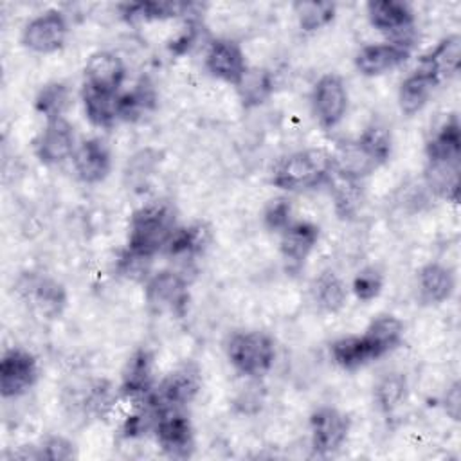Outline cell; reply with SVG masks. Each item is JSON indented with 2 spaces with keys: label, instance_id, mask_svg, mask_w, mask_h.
Returning <instances> with one entry per match:
<instances>
[{
  "label": "cell",
  "instance_id": "1",
  "mask_svg": "<svg viewBox=\"0 0 461 461\" xmlns=\"http://www.w3.org/2000/svg\"><path fill=\"white\" fill-rule=\"evenodd\" d=\"M173 212L164 203H148L139 207L128 223L126 254L149 261L158 252L166 250V245L175 230Z\"/></svg>",
  "mask_w": 461,
  "mask_h": 461
},
{
  "label": "cell",
  "instance_id": "2",
  "mask_svg": "<svg viewBox=\"0 0 461 461\" xmlns=\"http://www.w3.org/2000/svg\"><path fill=\"white\" fill-rule=\"evenodd\" d=\"M331 157L322 149H301L279 158L272 169V185L288 191L301 193L315 189L330 182Z\"/></svg>",
  "mask_w": 461,
  "mask_h": 461
},
{
  "label": "cell",
  "instance_id": "3",
  "mask_svg": "<svg viewBox=\"0 0 461 461\" xmlns=\"http://www.w3.org/2000/svg\"><path fill=\"white\" fill-rule=\"evenodd\" d=\"M227 358L247 378H263L276 362V342L267 331H236L227 342Z\"/></svg>",
  "mask_w": 461,
  "mask_h": 461
},
{
  "label": "cell",
  "instance_id": "4",
  "mask_svg": "<svg viewBox=\"0 0 461 461\" xmlns=\"http://www.w3.org/2000/svg\"><path fill=\"white\" fill-rule=\"evenodd\" d=\"M200 384V369L193 362L182 364L160 380V384L149 393L148 402L157 411L182 409L198 394Z\"/></svg>",
  "mask_w": 461,
  "mask_h": 461
},
{
  "label": "cell",
  "instance_id": "5",
  "mask_svg": "<svg viewBox=\"0 0 461 461\" xmlns=\"http://www.w3.org/2000/svg\"><path fill=\"white\" fill-rule=\"evenodd\" d=\"M16 292L31 306V310L43 319H56L67 306V292L61 283L52 277L27 272L20 276Z\"/></svg>",
  "mask_w": 461,
  "mask_h": 461
},
{
  "label": "cell",
  "instance_id": "6",
  "mask_svg": "<svg viewBox=\"0 0 461 461\" xmlns=\"http://www.w3.org/2000/svg\"><path fill=\"white\" fill-rule=\"evenodd\" d=\"M349 95L344 79L339 74L321 76L312 90V110L321 128L331 130L340 124L348 112Z\"/></svg>",
  "mask_w": 461,
  "mask_h": 461
},
{
  "label": "cell",
  "instance_id": "7",
  "mask_svg": "<svg viewBox=\"0 0 461 461\" xmlns=\"http://www.w3.org/2000/svg\"><path fill=\"white\" fill-rule=\"evenodd\" d=\"M40 367L36 357L23 348H9L0 358V394L18 398L31 391L38 382Z\"/></svg>",
  "mask_w": 461,
  "mask_h": 461
},
{
  "label": "cell",
  "instance_id": "8",
  "mask_svg": "<svg viewBox=\"0 0 461 461\" xmlns=\"http://www.w3.org/2000/svg\"><path fill=\"white\" fill-rule=\"evenodd\" d=\"M68 36V22L58 9H47L31 18L22 31V43L36 54H52L63 49Z\"/></svg>",
  "mask_w": 461,
  "mask_h": 461
},
{
  "label": "cell",
  "instance_id": "9",
  "mask_svg": "<svg viewBox=\"0 0 461 461\" xmlns=\"http://www.w3.org/2000/svg\"><path fill=\"white\" fill-rule=\"evenodd\" d=\"M146 303L157 313L182 317L187 310L189 290L185 279L173 270L155 272L144 286Z\"/></svg>",
  "mask_w": 461,
  "mask_h": 461
},
{
  "label": "cell",
  "instance_id": "10",
  "mask_svg": "<svg viewBox=\"0 0 461 461\" xmlns=\"http://www.w3.org/2000/svg\"><path fill=\"white\" fill-rule=\"evenodd\" d=\"M351 420L335 407H319L310 416L312 448L317 456H331L348 439Z\"/></svg>",
  "mask_w": 461,
  "mask_h": 461
},
{
  "label": "cell",
  "instance_id": "11",
  "mask_svg": "<svg viewBox=\"0 0 461 461\" xmlns=\"http://www.w3.org/2000/svg\"><path fill=\"white\" fill-rule=\"evenodd\" d=\"M367 20L378 31L391 38L411 45V32L414 29V11L402 0H371L367 5Z\"/></svg>",
  "mask_w": 461,
  "mask_h": 461
},
{
  "label": "cell",
  "instance_id": "12",
  "mask_svg": "<svg viewBox=\"0 0 461 461\" xmlns=\"http://www.w3.org/2000/svg\"><path fill=\"white\" fill-rule=\"evenodd\" d=\"M76 135L65 117L45 121V126L34 139V155L45 166H58L72 158L76 151Z\"/></svg>",
  "mask_w": 461,
  "mask_h": 461
},
{
  "label": "cell",
  "instance_id": "13",
  "mask_svg": "<svg viewBox=\"0 0 461 461\" xmlns=\"http://www.w3.org/2000/svg\"><path fill=\"white\" fill-rule=\"evenodd\" d=\"M158 447L171 457H185L193 450L194 434L191 420L180 409L158 411L153 425Z\"/></svg>",
  "mask_w": 461,
  "mask_h": 461
},
{
  "label": "cell",
  "instance_id": "14",
  "mask_svg": "<svg viewBox=\"0 0 461 461\" xmlns=\"http://www.w3.org/2000/svg\"><path fill=\"white\" fill-rule=\"evenodd\" d=\"M205 68L212 77L236 86L241 76L247 72L249 65L238 41L230 38H218L212 40L207 47Z\"/></svg>",
  "mask_w": 461,
  "mask_h": 461
},
{
  "label": "cell",
  "instance_id": "15",
  "mask_svg": "<svg viewBox=\"0 0 461 461\" xmlns=\"http://www.w3.org/2000/svg\"><path fill=\"white\" fill-rule=\"evenodd\" d=\"M411 56V45L402 41H380L364 45L355 56L357 70L366 77H376L398 68Z\"/></svg>",
  "mask_w": 461,
  "mask_h": 461
},
{
  "label": "cell",
  "instance_id": "16",
  "mask_svg": "<svg viewBox=\"0 0 461 461\" xmlns=\"http://www.w3.org/2000/svg\"><path fill=\"white\" fill-rule=\"evenodd\" d=\"M72 166L83 184L94 185L103 182L112 169V153L104 140L92 137L76 146Z\"/></svg>",
  "mask_w": 461,
  "mask_h": 461
},
{
  "label": "cell",
  "instance_id": "17",
  "mask_svg": "<svg viewBox=\"0 0 461 461\" xmlns=\"http://www.w3.org/2000/svg\"><path fill=\"white\" fill-rule=\"evenodd\" d=\"M83 72V85L106 94H119L126 77V67L121 56L112 50H97L90 54Z\"/></svg>",
  "mask_w": 461,
  "mask_h": 461
},
{
  "label": "cell",
  "instance_id": "18",
  "mask_svg": "<svg viewBox=\"0 0 461 461\" xmlns=\"http://www.w3.org/2000/svg\"><path fill=\"white\" fill-rule=\"evenodd\" d=\"M319 227L312 221L295 220L283 232L279 240V250L283 259L292 268H301L319 241Z\"/></svg>",
  "mask_w": 461,
  "mask_h": 461
},
{
  "label": "cell",
  "instance_id": "19",
  "mask_svg": "<svg viewBox=\"0 0 461 461\" xmlns=\"http://www.w3.org/2000/svg\"><path fill=\"white\" fill-rule=\"evenodd\" d=\"M331 157V171L335 176L362 182L366 176L375 173L380 166L375 162V158L360 146V142L348 140L337 146Z\"/></svg>",
  "mask_w": 461,
  "mask_h": 461
},
{
  "label": "cell",
  "instance_id": "20",
  "mask_svg": "<svg viewBox=\"0 0 461 461\" xmlns=\"http://www.w3.org/2000/svg\"><path fill=\"white\" fill-rule=\"evenodd\" d=\"M461 63V38L459 34H448L441 38L429 52L420 58L421 68L430 72L439 85L445 79H450L459 70Z\"/></svg>",
  "mask_w": 461,
  "mask_h": 461
},
{
  "label": "cell",
  "instance_id": "21",
  "mask_svg": "<svg viewBox=\"0 0 461 461\" xmlns=\"http://www.w3.org/2000/svg\"><path fill=\"white\" fill-rule=\"evenodd\" d=\"M373 360L394 351L403 340V322L391 313L376 315L362 333Z\"/></svg>",
  "mask_w": 461,
  "mask_h": 461
},
{
  "label": "cell",
  "instance_id": "22",
  "mask_svg": "<svg viewBox=\"0 0 461 461\" xmlns=\"http://www.w3.org/2000/svg\"><path fill=\"white\" fill-rule=\"evenodd\" d=\"M438 86H439V81L430 72H427L421 67H416V70H412L400 83V88H398V106L402 113L414 115L421 112Z\"/></svg>",
  "mask_w": 461,
  "mask_h": 461
},
{
  "label": "cell",
  "instance_id": "23",
  "mask_svg": "<svg viewBox=\"0 0 461 461\" xmlns=\"http://www.w3.org/2000/svg\"><path fill=\"white\" fill-rule=\"evenodd\" d=\"M456 277L441 263H427L418 272V297L423 304H439L452 297Z\"/></svg>",
  "mask_w": 461,
  "mask_h": 461
},
{
  "label": "cell",
  "instance_id": "24",
  "mask_svg": "<svg viewBox=\"0 0 461 461\" xmlns=\"http://www.w3.org/2000/svg\"><path fill=\"white\" fill-rule=\"evenodd\" d=\"M155 389L153 385V357L148 349H137L122 369L121 393L131 398H144Z\"/></svg>",
  "mask_w": 461,
  "mask_h": 461
},
{
  "label": "cell",
  "instance_id": "25",
  "mask_svg": "<svg viewBox=\"0 0 461 461\" xmlns=\"http://www.w3.org/2000/svg\"><path fill=\"white\" fill-rule=\"evenodd\" d=\"M429 162H457L461 153V126L457 115H450L427 140Z\"/></svg>",
  "mask_w": 461,
  "mask_h": 461
},
{
  "label": "cell",
  "instance_id": "26",
  "mask_svg": "<svg viewBox=\"0 0 461 461\" xmlns=\"http://www.w3.org/2000/svg\"><path fill=\"white\" fill-rule=\"evenodd\" d=\"M119 94H106L83 85L81 101L85 117L92 126L112 128L119 121Z\"/></svg>",
  "mask_w": 461,
  "mask_h": 461
},
{
  "label": "cell",
  "instance_id": "27",
  "mask_svg": "<svg viewBox=\"0 0 461 461\" xmlns=\"http://www.w3.org/2000/svg\"><path fill=\"white\" fill-rule=\"evenodd\" d=\"M234 88L240 95L241 104L247 108H254L263 104L272 95L274 77L267 68L249 67Z\"/></svg>",
  "mask_w": 461,
  "mask_h": 461
},
{
  "label": "cell",
  "instance_id": "28",
  "mask_svg": "<svg viewBox=\"0 0 461 461\" xmlns=\"http://www.w3.org/2000/svg\"><path fill=\"white\" fill-rule=\"evenodd\" d=\"M312 290H313V299L317 306L328 313L340 312L348 301L346 283L330 268L322 270L315 277Z\"/></svg>",
  "mask_w": 461,
  "mask_h": 461
},
{
  "label": "cell",
  "instance_id": "29",
  "mask_svg": "<svg viewBox=\"0 0 461 461\" xmlns=\"http://www.w3.org/2000/svg\"><path fill=\"white\" fill-rule=\"evenodd\" d=\"M121 16L128 22H153L167 20L189 11V4L184 2H126L119 5Z\"/></svg>",
  "mask_w": 461,
  "mask_h": 461
},
{
  "label": "cell",
  "instance_id": "30",
  "mask_svg": "<svg viewBox=\"0 0 461 461\" xmlns=\"http://www.w3.org/2000/svg\"><path fill=\"white\" fill-rule=\"evenodd\" d=\"M330 355L331 360L346 371H355L373 362L371 351L362 335H348L333 340L330 344Z\"/></svg>",
  "mask_w": 461,
  "mask_h": 461
},
{
  "label": "cell",
  "instance_id": "31",
  "mask_svg": "<svg viewBox=\"0 0 461 461\" xmlns=\"http://www.w3.org/2000/svg\"><path fill=\"white\" fill-rule=\"evenodd\" d=\"M157 101L155 90L148 79H140L128 92L119 94V121H137L149 110H153Z\"/></svg>",
  "mask_w": 461,
  "mask_h": 461
},
{
  "label": "cell",
  "instance_id": "32",
  "mask_svg": "<svg viewBox=\"0 0 461 461\" xmlns=\"http://www.w3.org/2000/svg\"><path fill=\"white\" fill-rule=\"evenodd\" d=\"M409 385L407 378L402 373H385L375 385L373 398L380 412L391 414L396 411L407 398Z\"/></svg>",
  "mask_w": 461,
  "mask_h": 461
},
{
  "label": "cell",
  "instance_id": "33",
  "mask_svg": "<svg viewBox=\"0 0 461 461\" xmlns=\"http://www.w3.org/2000/svg\"><path fill=\"white\" fill-rule=\"evenodd\" d=\"M68 104H70V92H68V86L61 81L45 83L34 97V108L38 113L45 117V121L63 117Z\"/></svg>",
  "mask_w": 461,
  "mask_h": 461
},
{
  "label": "cell",
  "instance_id": "34",
  "mask_svg": "<svg viewBox=\"0 0 461 461\" xmlns=\"http://www.w3.org/2000/svg\"><path fill=\"white\" fill-rule=\"evenodd\" d=\"M205 243H207V230L203 229V225L200 223L182 225V227H175L164 252L173 258L194 256L203 249Z\"/></svg>",
  "mask_w": 461,
  "mask_h": 461
},
{
  "label": "cell",
  "instance_id": "35",
  "mask_svg": "<svg viewBox=\"0 0 461 461\" xmlns=\"http://www.w3.org/2000/svg\"><path fill=\"white\" fill-rule=\"evenodd\" d=\"M297 23L304 32H315L330 25L337 14V5L333 2L308 0L294 4Z\"/></svg>",
  "mask_w": 461,
  "mask_h": 461
},
{
  "label": "cell",
  "instance_id": "36",
  "mask_svg": "<svg viewBox=\"0 0 461 461\" xmlns=\"http://www.w3.org/2000/svg\"><path fill=\"white\" fill-rule=\"evenodd\" d=\"M427 182L439 196L456 202L459 193V160L457 162H429Z\"/></svg>",
  "mask_w": 461,
  "mask_h": 461
},
{
  "label": "cell",
  "instance_id": "37",
  "mask_svg": "<svg viewBox=\"0 0 461 461\" xmlns=\"http://www.w3.org/2000/svg\"><path fill=\"white\" fill-rule=\"evenodd\" d=\"M357 140L375 158V162L378 166H382L389 160L391 149H393V140H391V133L385 126L371 124L357 137Z\"/></svg>",
  "mask_w": 461,
  "mask_h": 461
},
{
  "label": "cell",
  "instance_id": "38",
  "mask_svg": "<svg viewBox=\"0 0 461 461\" xmlns=\"http://www.w3.org/2000/svg\"><path fill=\"white\" fill-rule=\"evenodd\" d=\"M331 178H335L333 182V198H335V209L337 212L346 218V216H353L360 205V198H362V191H360V182L355 180H348V178H340L331 175Z\"/></svg>",
  "mask_w": 461,
  "mask_h": 461
},
{
  "label": "cell",
  "instance_id": "39",
  "mask_svg": "<svg viewBox=\"0 0 461 461\" xmlns=\"http://www.w3.org/2000/svg\"><path fill=\"white\" fill-rule=\"evenodd\" d=\"M382 288H384V277L375 267H366V268L358 270L351 283V290H353L355 297L362 303H369V301L376 299L380 295Z\"/></svg>",
  "mask_w": 461,
  "mask_h": 461
},
{
  "label": "cell",
  "instance_id": "40",
  "mask_svg": "<svg viewBox=\"0 0 461 461\" xmlns=\"http://www.w3.org/2000/svg\"><path fill=\"white\" fill-rule=\"evenodd\" d=\"M265 225L272 232H283L294 220H292V205L286 198H277L272 200L263 214Z\"/></svg>",
  "mask_w": 461,
  "mask_h": 461
},
{
  "label": "cell",
  "instance_id": "41",
  "mask_svg": "<svg viewBox=\"0 0 461 461\" xmlns=\"http://www.w3.org/2000/svg\"><path fill=\"white\" fill-rule=\"evenodd\" d=\"M74 457V443L63 436H49L38 447V459L67 461Z\"/></svg>",
  "mask_w": 461,
  "mask_h": 461
},
{
  "label": "cell",
  "instance_id": "42",
  "mask_svg": "<svg viewBox=\"0 0 461 461\" xmlns=\"http://www.w3.org/2000/svg\"><path fill=\"white\" fill-rule=\"evenodd\" d=\"M443 407H445V412L448 414V418H452L454 421L459 420V414H461V385L459 382H454L445 396H443Z\"/></svg>",
  "mask_w": 461,
  "mask_h": 461
}]
</instances>
